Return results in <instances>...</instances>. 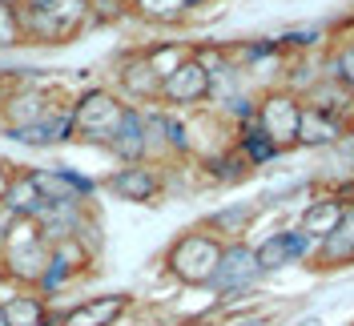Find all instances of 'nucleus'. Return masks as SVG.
I'll return each instance as SVG.
<instances>
[{
  "label": "nucleus",
  "mask_w": 354,
  "mask_h": 326,
  "mask_svg": "<svg viewBox=\"0 0 354 326\" xmlns=\"http://www.w3.org/2000/svg\"><path fill=\"white\" fill-rule=\"evenodd\" d=\"M346 206H351V197L342 194L338 185H322V190L294 214V226H298L302 234H310L314 242H322L326 234H334V226L342 221Z\"/></svg>",
  "instance_id": "nucleus-11"
},
{
  "label": "nucleus",
  "mask_w": 354,
  "mask_h": 326,
  "mask_svg": "<svg viewBox=\"0 0 354 326\" xmlns=\"http://www.w3.org/2000/svg\"><path fill=\"white\" fill-rule=\"evenodd\" d=\"M93 0H21V37L32 44H68L88 24Z\"/></svg>",
  "instance_id": "nucleus-1"
},
{
  "label": "nucleus",
  "mask_w": 354,
  "mask_h": 326,
  "mask_svg": "<svg viewBox=\"0 0 354 326\" xmlns=\"http://www.w3.org/2000/svg\"><path fill=\"white\" fill-rule=\"evenodd\" d=\"M0 326H4V314H0Z\"/></svg>",
  "instance_id": "nucleus-24"
},
{
  "label": "nucleus",
  "mask_w": 354,
  "mask_h": 326,
  "mask_svg": "<svg viewBox=\"0 0 354 326\" xmlns=\"http://www.w3.org/2000/svg\"><path fill=\"white\" fill-rule=\"evenodd\" d=\"M8 97H12V85H8V81L0 77V109H4V101H8Z\"/></svg>",
  "instance_id": "nucleus-21"
},
{
  "label": "nucleus",
  "mask_w": 354,
  "mask_h": 326,
  "mask_svg": "<svg viewBox=\"0 0 354 326\" xmlns=\"http://www.w3.org/2000/svg\"><path fill=\"white\" fill-rule=\"evenodd\" d=\"M117 85H121V101L145 109V105H161V77L153 73L145 48H133L117 61Z\"/></svg>",
  "instance_id": "nucleus-10"
},
{
  "label": "nucleus",
  "mask_w": 354,
  "mask_h": 326,
  "mask_svg": "<svg viewBox=\"0 0 354 326\" xmlns=\"http://www.w3.org/2000/svg\"><path fill=\"white\" fill-rule=\"evenodd\" d=\"M133 8L153 24H177L189 17V4L185 0H133Z\"/></svg>",
  "instance_id": "nucleus-19"
},
{
  "label": "nucleus",
  "mask_w": 354,
  "mask_h": 326,
  "mask_svg": "<svg viewBox=\"0 0 354 326\" xmlns=\"http://www.w3.org/2000/svg\"><path fill=\"white\" fill-rule=\"evenodd\" d=\"M185 4H189V12H194V8H205V4H214V0H185Z\"/></svg>",
  "instance_id": "nucleus-22"
},
{
  "label": "nucleus",
  "mask_w": 354,
  "mask_h": 326,
  "mask_svg": "<svg viewBox=\"0 0 354 326\" xmlns=\"http://www.w3.org/2000/svg\"><path fill=\"white\" fill-rule=\"evenodd\" d=\"M314 246L318 242L310 238V234H302L294 221H282V226L266 230L262 238L254 242V254H258L262 274L274 278V274H286V270H310Z\"/></svg>",
  "instance_id": "nucleus-6"
},
{
  "label": "nucleus",
  "mask_w": 354,
  "mask_h": 326,
  "mask_svg": "<svg viewBox=\"0 0 354 326\" xmlns=\"http://www.w3.org/2000/svg\"><path fill=\"white\" fill-rule=\"evenodd\" d=\"M21 21H17V8H8V4H0V48H12V44H21Z\"/></svg>",
  "instance_id": "nucleus-20"
},
{
  "label": "nucleus",
  "mask_w": 354,
  "mask_h": 326,
  "mask_svg": "<svg viewBox=\"0 0 354 326\" xmlns=\"http://www.w3.org/2000/svg\"><path fill=\"white\" fill-rule=\"evenodd\" d=\"M113 157H121V165H133V161H149V137H145V113L137 105L125 109L121 117V129L109 145Z\"/></svg>",
  "instance_id": "nucleus-15"
},
{
  "label": "nucleus",
  "mask_w": 354,
  "mask_h": 326,
  "mask_svg": "<svg viewBox=\"0 0 354 326\" xmlns=\"http://www.w3.org/2000/svg\"><path fill=\"white\" fill-rule=\"evenodd\" d=\"M48 254H53V246L44 242L41 226L32 217H17L8 226V234L0 238V266L17 282H28V286L41 282L44 266H48Z\"/></svg>",
  "instance_id": "nucleus-3"
},
{
  "label": "nucleus",
  "mask_w": 354,
  "mask_h": 326,
  "mask_svg": "<svg viewBox=\"0 0 354 326\" xmlns=\"http://www.w3.org/2000/svg\"><path fill=\"white\" fill-rule=\"evenodd\" d=\"M326 65H330V73H338V77L354 89V17H346L342 24H330Z\"/></svg>",
  "instance_id": "nucleus-16"
},
{
  "label": "nucleus",
  "mask_w": 354,
  "mask_h": 326,
  "mask_svg": "<svg viewBox=\"0 0 354 326\" xmlns=\"http://www.w3.org/2000/svg\"><path fill=\"white\" fill-rule=\"evenodd\" d=\"M125 109H129V101H121L109 89H88V93H81L73 101V141L109 150L117 129H121Z\"/></svg>",
  "instance_id": "nucleus-4"
},
{
  "label": "nucleus",
  "mask_w": 354,
  "mask_h": 326,
  "mask_svg": "<svg viewBox=\"0 0 354 326\" xmlns=\"http://www.w3.org/2000/svg\"><path fill=\"white\" fill-rule=\"evenodd\" d=\"M221 250H225V242H218L205 226L181 230V234L169 242V250H165V274H169L177 286L209 290L214 274H218Z\"/></svg>",
  "instance_id": "nucleus-2"
},
{
  "label": "nucleus",
  "mask_w": 354,
  "mask_h": 326,
  "mask_svg": "<svg viewBox=\"0 0 354 326\" xmlns=\"http://www.w3.org/2000/svg\"><path fill=\"white\" fill-rule=\"evenodd\" d=\"M262 221V201H230V206H218L214 214H205L198 226H205L218 242H250L254 226Z\"/></svg>",
  "instance_id": "nucleus-13"
},
{
  "label": "nucleus",
  "mask_w": 354,
  "mask_h": 326,
  "mask_svg": "<svg viewBox=\"0 0 354 326\" xmlns=\"http://www.w3.org/2000/svg\"><path fill=\"white\" fill-rule=\"evenodd\" d=\"M133 310V294H97L68 310L61 326H117Z\"/></svg>",
  "instance_id": "nucleus-14"
},
{
  "label": "nucleus",
  "mask_w": 354,
  "mask_h": 326,
  "mask_svg": "<svg viewBox=\"0 0 354 326\" xmlns=\"http://www.w3.org/2000/svg\"><path fill=\"white\" fill-rule=\"evenodd\" d=\"M354 125V117L330 113V109H318L302 101V125H298V150L302 153H326Z\"/></svg>",
  "instance_id": "nucleus-12"
},
{
  "label": "nucleus",
  "mask_w": 354,
  "mask_h": 326,
  "mask_svg": "<svg viewBox=\"0 0 354 326\" xmlns=\"http://www.w3.org/2000/svg\"><path fill=\"white\" fill-rule=\"evenodd\" d=\"M0 314H4V326H48V306H44V294H8L0 298Z\"/></svg>",
  "instance_id": "nucleus-17"
},
{
  "label": "nucleus",
  "mask_w": 354,
  "mask_h": 326,
  "mask_svg": "<svg viewBox=\"0 0 354 326\" xmlns=\"http://www.w3.org/2000/svg\"><path fill=\"white\" fill-rule=\"evenodd\" d=\"M0 4H8V8H17V4H21V0H0Z\"/></svg>",
  "instance_id": "nucleus-23"
},
{
  "label": "nucleus",
  "mask_w": 354,
  "mask_h": 326,
  "mask_svg": "<svg viewBox=\"0 0 354 326\" xmlns=\"http://www.w3.org/2000/svg\"><path fill=\"white\" fill-rule=\"evenodd\" d=\"M354 270V197L346 206L342 221L334 226V234L314 246V258H310V274L318 278H334V274H351Z\"/></svg>",
  "instance_id": "nucleus-8"
},
{
  "label": "nucleus",
  "mask_w": 354,
  "mask_h": 326,
  "mask_svg": "<svg viewBox=\"0 0 354 326\" xmlns=\"http://www.w3.org/2000/svg\"><path fill=\"white\" fill-rule=\"evenodd\" d=\"M254 125L282 153H294L298 150V125H302V97L286 85L262 89L258 93V109H254Z\"/></svg>",
  "instance_id": "nucleus-5"
},
{
  "label": "nucleus",
  "mask_w": 354,
  "mask_h": 326,
  "mask_svg": "<svg viewBox=\"0 0 354 326\" xmlns=\"http://www.w3.org/2000/svg\"><path fill=\"white\" fill-rule=\"evenodd\" d=\"M161 105L165 109H201V105H209V69L201 65L194 53L161 81Z\"/></svg>",
  "instance_id": "nucleus-7"
},
{
  "label": "nucleus",
  "mask_w": 354,
  "mask_h": 326,
  "mask_svg": "<svg viewBox=\"0 0 354 326\" xmlns=\"http://www.w3.org/2000/svg\"><path fill=\"white\" fill-rule=\"evenodd\" d=\"M105 190L121 201H133V206H153L165 194V170L153 161H133V165H121L117 174L105 177Z\"/></svg>",
  "instance_id": "nucleus-9"
},
{
  "label": "nucleus",
  "mask_w": 354,
  "mask_h": 326,
  "mask_svg": "<svg viewBox=\"0 0 354 326\" xmlns=\"http://www.w3.org/2000/svg\"><path fill=\"white\" fill-rule=\"evenodd\" d=\"M189 53H194V44H177V41H161V44H149V48H145V57H149V65H153V73L161 81H165Z\"/></svg>",
  "instance_id": "nucleus-18"
}]
</instances>
